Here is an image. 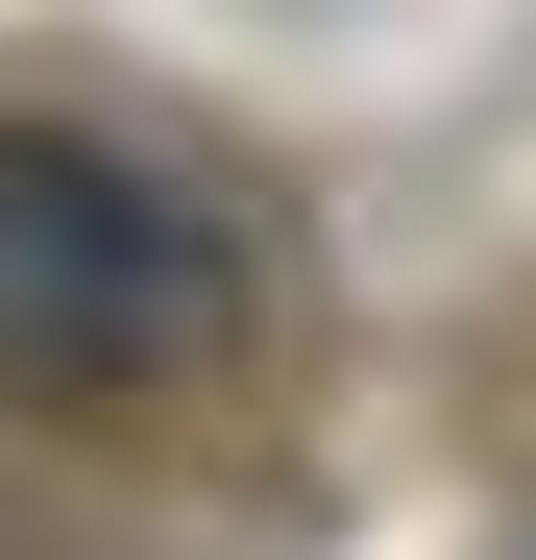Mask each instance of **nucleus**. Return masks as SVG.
I'll return each instance as SVG.
<instances>
[{
  "mask_svg": "<svg viewBox=\"0 0 536 560\" xmlns=\"http://www.w3.org/2000/svg\"><path fill=\"white\" fill-rule=\"evenodd\" d=\"M220 317H244L220 196H171V171L98 147V122H0V365L147 390V365H196Z\"/></svg>",
  "mask_w": 536,
  "mask_h": 560,
  "instance_id": "obj_1",
  "label": "nucleus"
}]
</instances>
